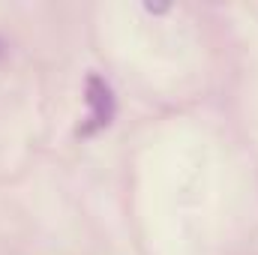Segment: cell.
<instances>
[{
  "label": "cell",
  "mask_w": 258,
  "mask_h": 255,
  "mask_svg": "<svg viewBox=\"0 0 258 255\" xmlns=\"http://www.w3.org/2000/svg\"><path fill=\"white\" fill-rule=\"evenodd\" d=\"M84 93H87V108H90V129L108 126L114 117V96H111L108 81L90 72L84 81Z\"/></svg>",
  "instance_id": "cell-1"
}]
</instances>
